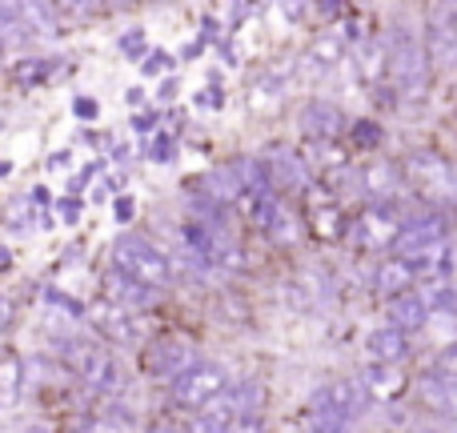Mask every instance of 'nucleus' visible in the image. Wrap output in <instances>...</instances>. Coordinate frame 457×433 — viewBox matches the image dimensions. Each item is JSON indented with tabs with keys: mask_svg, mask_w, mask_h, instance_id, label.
Segmentation results:
<instances>
[{
	"mask_svg": "<svg viewBox=\"0 0 457 433\" xmlns=\"http://www.w3.org/2000/svg\"><path fill=\"white\" fill-rule=\"evenodd\" d=\"M365 381H349V378H333L325 381V386L313 389V397H309V410H313V426L321 429H341L349 426V421H357V413H361L365 405Z\"/></svg>",
	"mask_w": 457,
	"mask_h": 433,
	"instance_id": "nucleus-1",
	"label": "nucleus"
},
{
	"mask_svg": "<svg viewBox=\"0 0 457 433\" xmlns=\"http://www.w3.org/2000/svg\"><path fill=\"white\" fill-rule=\"evenodd\" d=\"M429 69H434L429 48H421L413 32L397 29L389 37V80H394V88L405 96H421L429 85Z\"/></svg>",
	"mask_w": 457,
	"mask_h": 433,
	"instance_id": "nucleus-2",
	"label": "nucleus"
},
{
	"mask_svg": "<svg viewBox=\"0 0 457 433\" xmlns=\"http://www.w3.org/2000/svg\"><path fill=\"white\" fill-rule=\"evenodd\" d=\"M112 265L133 273V277H141V281H149V285H157V289H165V285L173 281L169 253L157 249L153 241H145V237H137V233L120 237V241L112 245Z\"/></svg>",
	"mask_w": 457,
	"mask_h": 433,
	"instance_id": "nucleus-3",
	"label": "nucleus"
},
{
	"mask_svg": "<svg viewBox=\"0 0 457 433\" xmlns=\"http://www.w3.org/2000/svg\"><path fill=\"white\" fill-rule=\"evenodd\" d=\"M64 362H69V370L77 373L88 389H96V394H117L120 389L117 362H112L96 341H80V337L69 341V346H64Z\"/></svg>",
	"mask_w": 457,
	"mask_h": 433,
	"instance_id": "nucleus-4",
	"label": "nucleus"
},
{
	"mask_svg": "<svg viewBox=\"0 0 457 433\" xmlns=\"http://www.w3.org/2000/svg\"><path fill=\"white\" fill-rule=\"evenodd\" d=\"M225 381L228 378H225L221 365L197 362V365H189L181 378L169 381V394H173V402L185 405V410H205V405L225 389Z\"/></svg>",
	"mask_w": 457,
	"mask_h": 433,
	"instance_id": "nucleus-5",
	"label": "nucleus"
},
{
	"mask_svg": "<svg viewBox=\"0 0 457 433\" xmlns=\"http://www.w3.org/2000/svg\"><path fill=\"white\" fill-rule=\"evenodd\" d=\"M145 365H149L153 378H181L189 365H197V349H193V341L185 337H161L157 346H149V354H145Z\"/></svg>",
	"mask_w": 457,
	"mask_h": 433,
	"instance_id": "nucleus-6",
	"label": "nucleus"
},
{
	"mask_svg": "<svg viewBox=\"0 0 457 433\" xmlns=\"http://www.w3.org/2000/svg\"><path fill=\"white\" fill-rule=\"evenodd\" d=\"M410 177H413V185H418L421 193H429V197H442V201L457 197L453 169L445 165L442 157H434V153H413L410 157Z\"/></svg>",
	"mask_w": 457,
	"mask_h": 433,
	"instance_id": "nucleus-7",
	"label": "nucleus"
},
{
	"mask_svg": "<svg viewBox=\"0 0 457 433\" xmlns=\"http://www.w3.org/2000/svg\"><path fill=\"white\" fill-rule=\"evenodd\" d=\"M418 402L426 405V410H434L437 418L457 421V373L437 370V373L418 378Z\"/></svg>",
	"mask_w": 457,
	"mask_h": 433,
	"instance_id": "nucleus-8",
	"label": "nucleus"
},
{
	"mask_svg": "<svg viewBox=\"0 0 457 433\" xmlns=\"http://www.w3.org/2000/svg\"><path fill=\"white\" fill-rule=\"evenodd\" d=\"M137 309L120 305V301H109V305H96L93 309V325L96 333L112 341V346H137L141 341V329H137Z\"/></svg>",
	"mask_w": 457,
	"mask_h": 433,
	"instance_id": "nucleus-9",
	"label": "nucleus"
},
{
	"mask_svg": "<svg viewBox=\"0 0 457 433\" xmlns=\"http://www.w3.org/2000/svg\"><path fill=\"white\" fill-rule=\"evenodd\" d=\"M104 293H109V301H120V305H129V309H149L153 301H157V285L141 281V277L125 273V269H112V273L104 277Z\"/></svg>",
	"mask_w": 457,
	"mask_h": 433,
	"instance_id": "nucleus-10",
	"label": "nucleus"
},
{
	"mask_svg": "<svg viewBox=\"0 0 457 433\" xmlns=\"http://www.w3.org/2000/svg\"><path fill=\"white\" fill-rule=\"evenodd\" d=\"M4 16H16L29 37H56V16L45 0H4Z\"/></svg>",
	"mask_w": 457,
	"mask_h": 433,
	"instance_id": "nucleus-11",
	"label": "nucleus"
},
{
	"mask_svg": "<svg viewBox=\"0 0 457 433\" xmlns=\"http://www.w3.org/2000/svg\"><path fill=\"white\" fill-rule=\"evenodd\" d=\"M418 277H421V269L413 265L410 257H402V253H397V257L381 261V269H378V277H373V281H378L381 297H397V293L413 289V285H418Z\"/></svg>",
	"mask_w": 457,
	"mask_h": 433,
	"instance_id": "nucleus-12",
	"label": "nucleus"
},
{
	"mask_svg": "<svg viewBox=\"0 0 457 433\" xmlns=\"http://www.w3.org/2000/svg\"><path fill=\"white\" fill-rule=\"evenodd\" d=\"M429 56H434L437 69H453L457 64V12H442L429 29V40H426Z\"/></svg>",
	"mask_w": 457,
	"mask_h": 433,
	"instance_id": "nucleus-13",
	"label": "nucleus"
},
{
	"mask_svg": "<svg viewBox=\"0 0 457 433\" xmlns=\"http://www.w3.org/2000/svg\"><path fill=\"white\" fill-rule=\"evenodd\" d=\"M429 313H434V305H429V297L421 289H405L397 297H389V317L402 329H421L429 321Z\"/></svg>",
	"mask_w": 457,
	"mask_h": 433,
	"instance_id": "nucleus-14",
	"label": "nucleus"
},
{
	"mask_svg": "<svg viewBox=\"0 0 457 433\" xmlns=\"http://www.w3.org/2000/svg\"><path fill=\"white\" fill-rule=\"evenodd\" d=\"M397 233H402V225H397V217L389 213L386 205L370 209V213L357 221V237H361L370 249H386V245H394Z\"/></svg>",
	"mask_w": 457,
	"mask_h": 433,
	"instance_id": "nucleus-15",
	"label": "nucleus"
},
{
	"mask_svg": "<svg viewBox=\"0 0 457 433\" xmlns=\"http://www.w3.org/2000/svg\"><path fill=\"white\" fill-rule=\"evenodd\" d=\"M365 349L373 354V362H394V365L405 362V354H410L402 325H389V329H373L370 337H365Z\"/></svg>",
	"mask_w": 457,
	"mask_h": 433,
	"instance_id": "nucleus-16",
	"label": "nucleus"
},
{
	"mask_svg": "<svg viewBox=\"0 0 457 433\" xmlns=\"http://www.w3.org/2000/svg\"><path fill=\"white\" fill-rule=\"evenodd\" d=\"M265 169H269L273 189H305V169H301V157H293V153L277 149L273 157L265 161Z\"/></svg>",
	"mask_w": 457,
	"mask_h": 433,
	"instance_id": "nucleus-17",
	"label": "nucleus"
},
{
	"mask_svg": "<svg viewBox=\"0 0 457 433\" xmlns=\"http://www.w3.org/2000/svg\"><path fill=\"white\" fill-rule=\"evenodd\" d=\"M365 389H370V397H378V402H394L405 389V381H402V373L394 370V362H373L370 373H365Z\"/></svg>",
	"mask_w": 457,
	"mask_h": 433,
	"instance_id": "nucleus-18",
	"label": "nucleus"
},
{
	"mask_svg": "<svg viewBox=\"0 0 457 433\" xmlns=\"http://www.w3.org/2000/svg\"><path fill=\"white\" fill-rule=\"evenodd\" d=\"M357 61V72H361V80H370V85H381V80L389 77V45H378V40H370V45H361L353 53Z\"/></svg>",
	"mask_w": 457,
	"mask_h": 433,
	"instance_id": "nucleus-19",
	"label": "nucleus"
},
{
	"mask_svg": "<svg viewBox=\"0 0 457 433\" xmlns=\"http://www.w3.org/2000/svg\"><path fill=\"white\" fill-rule=\"evenodd\" d=\"M361 189L370 193V197H394V193L402 189V169L378 161V165H370L361 173Z\"/></svg>",
	"mask_w": 457,
	"mask_h": 433,
	"instance_id": "nucleus-20",
	"label": "nucleus"
},
{
	"mask_svg": "<svg viewBox=\"0 0 457 433\" xmlns=\"http://www.w3.org/2000/svg\"><path fill=\"white\" fill-rule=\"evenodd\" d=\"M301 125H305V133H309V137H337L345 121H341V112L333 109V104L313 101L305 112H301Z\"/></svg>",
	"mask_w": 457,
	"mask_h": 433,
	"instance_id": "nucleus-21",
	"label": "nucleus"
},
{
	"mask_svg": "<svg viewBox=\"0 0 457 433\" xmlns=\"http://www.w3.org/2000/svg\"><path fill=\"white\" fill-rule=\"evenodd\" d=\"M21 402V357L8 349L4 354V365H0V410H12Z\"/></svg>",
	"mask_w": 457,
	"mask_h": 433,
	"instance_id": "nucleus-22",
	"label": "nucleus"
},
{
	"mask_svg": "<svg viewBox=\"0 0 457 433\" xmlns=\"http://www.w3.org/2000/svg\"><path fill=\"white\" fill-rule=\"evenodd\" d=\"M257 229H261V233H269V237H273L277 245L293 241V233H297V229H293V217H289V209H285V205H277V201H273V209H269V213H265V221H261Z\"/></svg>",
	"mask_w": 457,
	"mask_h": 433,
	"instance_id": "nucleus-23",
	"label": "nucleus"
},
{
	"mask_svg": "<svg viewBox=\"0 0 457 433\" xmlns=\"http://www.w3.org/2000/svg\"><path fill=\"white\" fill-rule=\"evenodd\" d=\"M45 72H48V61H32V64H16V69H12V77L24 85V80H40V77H45Z\"/></svg>",
	"mask_w": 457,
	"mask_h": 433,
	"instance_id": "nucleus-24",
	"label": "nucleus"
},
{
	"mask_svg": "<svg viewBox=\"0 0 457 433\" xmlns=\"http://www.w3.org/2000/svg\"><path fill=\"white\" fill-rule=\"evenodd\" d=\"M56 4H61L64 12H72V16H88L96 8V0H56Z\"/></svg>",
	"mask_w": 457,
	"mask_h": 433,
	"instance_id": "nucleus-25",
	"label": "nucleus"
},
{
	"mask_svg": "<svg viewBox=\"0 0 457 433\" xmlns=\"http://www.w3.org/2000/svg\"><path fill=\"white\" fill-rule=\"evenodd\" d=\"M153 161H173V141H169V137H161V141L153 145Z\"/></svg>",
	"mask_w": 457,
	"mask_h": 433,
	"instance_id": "nucleus-26",
	"label": "nucleus"
},
{
	"mask_svg": "<svg viewBox=\"0 0 457 433\" xmlns=\"http://www.w3.org/2000/svg\"><path fill=\"white\" fill-rule=\"evenodd\" d=\"M145 69H149V72H169V69H173V61H169L165 53H153V56H149V64H145Z\"/></svg>",
	"mask_w": 457,
	"mask_h": 433,
	"instance_id": "nucleus-27",
	"label": "nucleus"
},
{
	"mask_svg": "<svg viewBox=\"0 0 457 433\" xmlns=\"http://www.w3.org/2000/svg\"><path fill=\"white\" fill-rule=\"evenodd\" d=\"M120 48H125V53H141V48H145L141 32H133V37H125V40H120Z\"/></svg>",
	"mask_w": 457,
	"mask_h": 433,
	"instance_id": "nucleus-28",
	"label": "nucleus"
},
{
	"mask_svg": "<svg viewBox=\"0 0 457 433\" xmlns=\"http://www.w3.org/2000/svg\"><path fill=\"white\" fill-rule=\"evenodd\" d=\"M77 112L80 117H96V104L93 101H77Z\"/></svg>",
	"mask_w": 457,
	"mask_h": 433,
	"instance_id": "nucleus-29",
	"label": "nucleus"
},
{
	"mask_svg": "<svg viewBox=\"0 0 457 433\" xmlns=\"http://www.w3.org/2000/svg\"><path fill=\"white\" fill-rule=\"evenodd\" d=\"M117 217H120V221L133 217V201H117Z\"/></svg>",
	"mask_w": 457,
	"mask_h": 433,
	"instance_id": "nucleus-30",
	"label": "nucleus"
},
{
	"mask_svg": "<svg viewBox=\"0 0 457 433\" xmlns=\"http://www.w3.org/2000/svg\"><path fill=\"white\" fill-rule=\"evenodd\" d=\"M357 141H361V145H373V141H378V129H361V133H357Z\"/></svg>",
	"mask_w": 457,
	"mask_h": 433,
	"instance_id": "nucleus-31",
	"label": "nucleus"
},
{
	"mask_svg": "<svg viewBox=\"0 0 457 433\" xmlns=\"http://www.w3.org/2000/svg\"><path fill=\"white\" fill-rule=\"evenodd\" d=\"M442 4H453V0H442Z\"/></svg>",
	"mask_w": 457,
	"mask_h": 433,
	"instance_id": "nucleus-32",
	"label": "nucleus"
}]
</instances>
